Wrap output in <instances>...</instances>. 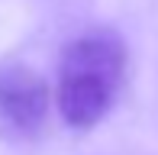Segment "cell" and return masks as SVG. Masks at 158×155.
<instances>
[{
    "label": "cell",
    "instance_id": "obj_1",
    "mask_svg": "<svg viewBox=\"0 0 158 155\" xmlns=\"http://www.w3.org/2000/svg\"><path fill=\"white\" fill-rule=\"evenodd\" d=\"M126 84V42L110 29L71 39L58 58L55 103L71 129H90L113 110Z\"/></svg>",
    "mask_w": 158,
    "mask_h": 155
},
{
    "label": "cell",
    "instance_id": "obj_2",
    "mask_svg": "<svg viewBox=\"0 0 158 155\" xmlns=\"http://www.w3.org/2000/svg\"><path fill=\"white\" fill-rule=\"evenodd\" d=\"M52 87L35 68L23 61L0 65V139L6 142H32L48 126Z\"/></svg>",
    "mask_w": 158,
    "mask_h": 155
}]
</instances>
